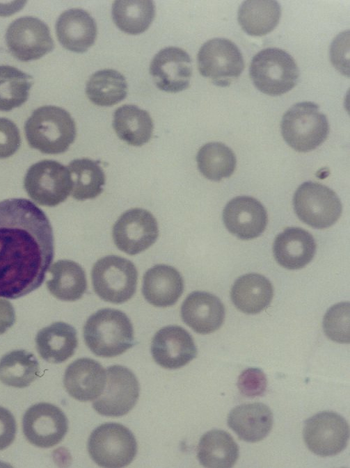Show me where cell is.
Returning a JSON list of instances; mask_svg holds the SVG:
<instances>
[{
    "label": "cell",
    "instance_id": "1",
    "mask_svg": "<svg viewBox=\"0 0 350 468\" xmlns=\"http://www.w3.org/2000/svg\"><path fill=\"white\" fill-rule=\"evenodd\" d=\"M50 222L31 201L0 202V297L16 299L39 288L54 259Z\"/></svg>",
    "mask_w": 350,
    "mask_h": 468
},
{
    "label": "cell",
    "instance_id": "2",
    "mask_svg": "<svg viewBox=\"0 0 350 468\" xmlns=\"http://www.w3.org/2000/svg\"><path fill=\"white\" fill-rule=\"evenodd\" d=\"M83 339L97 356L113 357L133 346L134 329L122 311L104 308L93 314L83 326Z\"/></svg>",
    "mask_w": 350,
    "mask_h": 468
},
{
    "label": "cell",
    "instance_id": "3",
    "mask_svg": "<svg viewBox=\"0 0 350 468\" xmlns=\"http://www.w3.org/2000/svg\"><path fill=\"white\" fill-rule=\"evenodd\" d=\"M29 145L45 154H61L74 142L77 129L70 114L55 106L36 108L24 124Z\"/></svg>",
    "mask_w": 350,
    "mask_h": 468
},
{
    "label": "cell",
    "instance_id": "4",
    "mask_svg": "<svg viewBox=\"0 0 350 468\" xmlns=\"http://www.w3.org/2000/svg\"><path fill=\"white\" fill-rule=\"evenodd\" d=\"M281 133L294 150L307 152L319 146L327 138L329 126L319 106L311 102L292 106L283 115Z\"/></svg>",
    "mask_w": 350,
    "mask_h": 468
},
{
    "label": "cell",
    "instance_id": "5",
    "mask_svg": "<svg viewBox=\"0 0 350 468\" xmlns=\"http://www.w3.org/2000/svg\"><path fill=\"white\" fill-rule=\"evenodd\" d=\"M250 76L262 92L277 96L287 92L296 84L299 70L294 59L278 48H267L254 56Z\"/></svg>",
    "mask_w": 350,
    "mask_h": 468
},
{
    "label": "cell",
    "instance_id": "6",
    "mask_svg": "<svg viewBox=\"0 0 350 468\" xmlns=\"http://www.w3.org/2000/svg\"><path fill=\"white\" fill-rule=\"evenodd\" d=\"M91 279L93 289L100 298L121 304L134 294L138 272L131 261L116 255H108L95 263Z\"/></svg>",
    "mask_w": 350,
    "mask_h": 468
},
{
    "label": "cell",
    "instance_id": "7",
    "mask_svg": "<svg viewBox=\"0 0 350 468\" xmlns=\"http://www.w3.org/2000/svg\"><path fill=\"white\" fill-rule=\"evenodd\" d=\"M88 451L98 465L107 468L130 464L137 452L133 433L118 423H105L93 430L88 441Z\"/></svg>",
    "mask_w": 350,
    "mask_h": 468
},
{
    "label": "cell",
    "instance_id": "8",
    "mask_svg": "<svg viewBox=\"0 0 350 468\" xmlns=\"http://www.w3.org/2000/svg\"><path fill=\"white\" fill-rule=\"evenodd\" d=\"M24 186L36 203L55 207L69 196L72 179L68 168L63 164L53 160H42L28 169Z\"/></svg>",
    "mask_w": 350,
    "mask_h": 468
},
{
    "label": "cell",
    "instance_id": "9",
    "mask_svg": "<svg viewBox=\"0 0 350 468\" xmlns=\"http://www.w3.org/2000/svg\"><path fill=\"white\" fill-rule=\"evenodd\" d=\"M293 205L299 218L317 229L333 225L342 213V204L335 193L312 181L299 186L294 195Z\"/></svg>",
    "mask_w": 350,
    "mask_h": 468
},
{
    "label": "cell",
    "instance_id": "10",
    "mask_svg": "<svg viewBox=\"0 0 350 468\" xmlns=\"http://www.w3.org/2000/svg\"><path fill=\"white\" fill-rule=\"evenodd\" d=\"M197 61L200 74L221 87L230 85L244 68L239 49L226 38H216L205 42L198 53Z\"/></svg>",
    "mask_w": 350,
    "mask_h": 468
},
{
    "label": "cell",
    "instance_id": "11",
    "mask_svg": "<svg viewBox=\"0 0 350 468\" xmlns=\"http://www.w3.org/2000/svg\"><path fill=\"white\" fill-rule=\"evenodd\" d=\"M106 373L104 390L94 400L93 407L103 416H123L134 407L138 398L137 378L132 371L121 365L108 367Z\"/></svg>",
    "mask_w": 350,
    "mask_h": 468
},
{
    "label": "cell",
    "instance_id": "12",
    "mask_svg": "<svg viewBox=\"0 0 350 468\" xmlns=\"http://www.w3.org/2000/svg\"><path fill=\"white\" fill-rule=\"evenodd\" d=\"M303 435L312 453L323 457L333 456L345 449L349 435V425L337 413L324 411L305 421Z\"/></svg>",
    "mask_w": 350,
    "mask_h": 468
},
{
    "label": "cell",
    "instance_id": "13",
    "mask_svg": "<svg viewBox=\"0 0 350 468\" xmlns=\"http://www.w3.org/2000/svg\"><path fill=\"white\" fill-rule=\"evenodd\" d=\"M6 42L10 53L22 61L38 59L54 47L47 25L31 16L19 17L10 24Z\"/></svg>",
    "mask_w": 350,
    "mask_h": 468
},
{
    "label": "cell",
    "instance_id": "14",
    "mask_svg": "<svg viewBox=\"0 0 350 468\" xmlns=\"http://www.w3.org/2000/svg\"><path fill=\"white\" fill-rule=\"evenodd\" d=\"M159 235L157 222L148 211L134 208L124 212L113 227L115 245L121 251L134 255L150 248Z\"/></svg>",
    "mask_w": 350,
    "mask_h": 468
},
{
    "label": "cell",
    "instance_id": "15",
    "mask_svg": "<svg viewBox=\"0 0 350 468\" xmlns=\"http://www.w3.org/2000/svg\"><path fill=\"white\" fill-rule=\"evenodd\" d=\"M26 439L40 448H50L63 439L68 428L67 419L57 406L39 403L31 406L22 419Z\"/></svg>",
    "mask_w": 350,
    "mask_h": 468
},
{
    "label": "cell",
    "instance_id": "16",
    "mask_svg": "<svg viewBox=\"0 0 350 468\" xmlns=\"http://www.w3.org/2000/svg\"><path fill=\"white\" fill-rule=\"evenodd\" d=\"M151 354L161 367L176 369L196 357L197 348L185 329L178 325H168L158 330L153 337Z\"/></svg>",
    "mask_w": 350,
    "mask_h": 468
},
{
    "label": "cell",
    "instance_id": "17",
    "mask_svg": "<svg viewBox=\"0 0 350 468\" xmlns=\"http://www.w3.org/2000/svg\"><path fill=\"white\" fill-rule=\"evenodd\" d=\"M150 72L159 89L168 92H180L189 86L191 59L181 48L166 47L152 58Z\"/></svg>",
    "mask_w": 350,
    "mask_h": 468
},
{
    "label": "cell",
    "instance_id": "18",
    "mask_svg": "<svg viewBox=\"0 0 350 468\" xmlns=\"http://www.w3.org/2000/svg\"><path fill=\"white\" fill-rule=\"evenodd\" d=\"M223 220L227 229L243 239L259 236L267 225V213L263 205L249 196L232 199L223 211Z\"/></svg>",
    "mask_w": 350,
    "mask_h": 468
},
{
    "label": "cell",
    "instance_id": "19",
    "mask_svg": "<svg viewBox=\"0 0 350 468\" xmlns=\"http://www.w3.org/2000/svg\"><path fill=\"white\" fill-rule=\"evenodd\" d=\"M182 321L196 332L206 334L221 328L225 308L216 296L205 291L189 294L181 307Z\"/></svg>",
    "mask_w": 350,
    "mask_h": 468
},
{
    "label": "cell",
    "instance_id": "20",
    "mask_svg": "<svg viewBox=\"0 0 350 468\" xmlns=\"http://www.w3.org/2000/svg\"><path fill=\"white\" fill-rule=\"evenodd\" d=\"M106 380L104 367L95 360L83 357L67 367L63 384L67 393L76 400L91 401L101 395Z\"/></svg>",
    "mask_w": 350,
    "mask_h": 468
},
{
    "label": "cell",
    "instance_id": "21",
    "mask_svg": "<svg viewBox=\"0 0 350 468\" xmlns=\"http://www.w3.org/2000/svg\"><path fill=\"white\" fill-rule=\"evenodd\" d=\"M56 31L63 47L71 51L83 53L94 44L97 26L87 11L71 8L64 11L58 18Z\"/></svg>",
    "mask_w": 350,
    "mask_h": 468
},
{
    "label": "cell",
    "instance_id": "22",
    "mask_svg": "<svg viewBox=\"0 0 350 468\" xmlns=\"http://www.w3.org/2000/svg\"><path fill=\"white\" fill-rule=\"evenodd\" d=\"M184 291V281L174 267L157 264L143 275L142 293L151 305L166 307L176 303Z\"/></svg>",
    "mask_w": 350,
    "mask_h": 468
},
{
    "label": "cell",
    "instance_id": "23",
    "mask_svg": "<svg viewBox=\"0 0 350 468\" xmlns=\"http://www.w3.org/2000/svg\"><path fill=\"white\" fill-rule=\"evenodd\" d=\"M273 251L275 259L280 266L296 270L312 261L316 252V243L306 230L288 227L275 239Z\"/></svg>",
    "mask_w": 350,
    "mask_h": 468
},
{
    "label": "cell",
    "instance_id": "24",
    "mask_svg": "<svg viewBox=\"0 0 350 468\" xmlns=\"http://www.w3.org/2000/svg\"><path fill=\"white\" fill-rule=\"evenodd\" d=\"M228 425L241 439L257 442L270 433L273 414L269 408L262 403L242 404L230 412Z\"/></svg>",
    "mask_w": 350,
    "mask_h": 468
},
{
    "label": "cell",
    "instance_id": "25",
    "mask_svg": "<svg viewBox=\"0 0 350 468\" xmlns=\"http://www.w3.org/2000/svg\"><path fill=\"white\" fill-rule=\"evenodd\" d=\"M273 289L270 281L257 273L239 277L230 291L234 306L244 313L255 314L265 309L271 303Z\"/></svg>",
    "mask_w": 350,
    "mask_h": 468
},
{
    "label": "cell",
    "instance_id": "26",
    "mask_svg": "<svg viewBox=\"0 0 350 468\" xmlns=\"http://www.w3.org/2000/svg\"><path fill=\"white\" fill-rule=\"evenodd\" d=\"M40 357L51 363H61L72 357L78 345L77 331L64 322H56L41 329L35 337Z\"/></svg>",
    "mask_w": 350,
    "mask_h": 468
},
{
    "label": "cell",
    "instance_id": "27",
    "mask_svg": "<svg viewBox=\"0 0 350 468\" xmlns=\"http://www.w3.org/2000/svg\"><path fill=\"white\" fill-rule=\"evenodd\" d=\"M197 458L200 465L205 467L230 468L239 458V447L229 433L214 429L200 438Z\"/></svg>",
    "mask_w": 350,
    "mask_h": 468
},
{
    "label": "cell",
    "instance_id": "28",
    "mask_svg": "<svg viewBox=\"0 0 350 468\" xmlns=\"http://www.w3.org/2000/svg\"><path fill=\"white\" fill-rule=\"evenodd\" d=\"M52 278L46 284L49 292L63 301H75L82 297L87 288L85 272L77 263L58 260L49 270Z\"/></svg>",
    "mask_w": 350,
    "mask_h": 468
},
{
    "label": "cell",
    "instance_id": "29",
    "mask_svg": "<svg viewBox=\"0 0 350 468\" xmlns=\"http://www.w3.org/2000/svg\"><path fill=\"white\" fill-rule=\"evenodd\" d=\"M113 127L121 140L133 146H141L150 139L154 126L146 111L125 104L115 111Z\"/></svg>",
    "mask_w": 350,
    "mask_h": 468
},
{
    "label": "cell",
    "instance_id": "30",
    "mask_svg": "<svg viewBox=\"0 0 350 468\" xmlns=\"http://www.w3.org/2000/svg\"><path fill=\"white\" fill-rule=\"evenodd\" d=\"M281 8L276 1H246L239 6L238 22L248 35H264L278 25Z\"/></svg>",
    "mask_w": 350,
    "mask_h": 468
},
{
    "label": "cell",
    "instance_id": "31",
    "mask_svg": "<svg viewBox=\"0 0 350 468\" xmlns=\"http://www.w3.org/2000/svg\"><path fill=\"white\" fill-rule=\"evenodd\" d=\"M86 93L95 104L111 106L124 99L127 93L125 76L112 69L99 70L86 83Z\"/></svg>",
    "mask_w": 350,
    "mask_h": 468
},
{
    "label": "cell",
    "instance_id": "32",
    "mask_svg": "<svg viewBox=\"0 0 350 468\" xmlns=\"http://www.w3.org/2000/svg\"><path fill=\"white\" fill-rule=\"evenodd\" d=\"M72 179V196L77 200L97 197L103 191L105 175L98 161L89 159L72 161L67 167Z\"/></svg>",
    "mask_w": 350,
    "mask_h": 468
},
{
    "label": "cell",
    "instance_id": "33",
    "mask_svg": "<svg viewBox=\"0 0 350 468\" xmlns=\"http://www.w3.org/2000/svg\"><path fill=\"white\" fill-rule=\"evenodd\" d=\"M39 364L31 353L15 350L0 360V380L17 388L28 387L39 376Z\"/></svg>",
    "mask_w": 350,
    "mask_h": 468
},
{
    "label": "cell",
    "instance_id": "34",
    "mask_svg": "<svg viewBox=\"0 0 350 468\" xmlns=\"http://www.w3.org/2000/svg\"><path fill=\"white\" fill-rule=\"evenodd\" d=\"M155 15L152 1H115L112 17L115 24L125 33L132 35L146 31Z\"/></svg>",
    "mask_w": 350,
    "mask_h": 468
},
{
    "label": "cell",
    "instance_id": "35",
    "mask_svg": "<svg viewBox=\"0 0 350 468\" xmlns=\"http://www.w3.org/2000/svg\"><path fill=\"white\" fill-rule=\"evenodd\" d=\"M196 161L200 172L213 181L230 177L236 167V157L232 150L218 142L208 143L201 147Z\"/></svg>",
    "mask_w": 350,
    "mask_h": 468
},
{
    "label": "cell",
    "instance_id": "36",
    "mask_svg": "<svg viewBox=\"0 0 350 468\" xmlns=\"http://www.w3.org/2000/svg\"><path fill=\"white\" fill-rule=\"evenodd\" d=\"M33 77L10 65H0V111H9L28 99Z\"/></svg>",
    "mask_w": 350,
    "mask_h": 468
},
{
    "label": "cell",
    "instance_id": "37",
    "mask_svg": "<svg viewBox=\"0 0 350 468\" xmlns=\"http://www.w3.org/2000/svg\"><path fill=\"white\" fill-rule=\"evenodd\" d=\"M349 303L343 302L332 306L325 314L323 328L332 341L346 344L350 340Z\"/></svg>",
    "mask_w": 350,
    "mask_h": 468
},
{
    "label": "cell",
    "instance_id": "38",
    "mask_svg": "<svg viewBox=\"0 0 350 468\" xmlns=\"http://www.w3.org/2000/svg\"><path fill=\"white\" fill-rule=\"evenodd\" d=\"M267 380L264 373L258 368H248L238 378L237 387L244 396L253 398L262 395L267 389Z\"/></svg>",
    "mask_w": 350,
    "mask_h": 468
},
{
    "label": "cell",
    "instance_id": "39",
    "mask_svg": "<svg viewBox=\"0 0 350 468\" xmlns=\"http://www.w3.org/2000/svg\"><path fill=\"white\" fill-rule=\"evenodd\" d=\"M20 143V134L16 124L8 118H0V159L14 154Z\"/></svg>",
    "mask_w": 350,
    "mask_h": 468
},
{
    "label": "cell",
    "instance_id": "40",
    "mask_svg": "<svg viewBox=\"0 0 350 468\" xmlns=\"http://www.w3.org/2000/svg\"><path fill=\"white\" fill-rule=\"evenodd\" d=\"M17 431L13 414L0 406V451L8 447L14 441Z\"/></svg>",
    "mask_w": 350,
    "mask_h": 468
},
{
    "label": "cell",
    "instance_id": "41",
    "mask_svg": "<svg viewBox=\"0 0 350 468\" xmlns=\"http://www.w3.org/2000/svg\"><path fill=\"white\" fill-rule=\"evenodd\" d=\"M344 33L345 32L342 33V35H339L333 41L331 51V60L339 71L349 76V72L346 71V68L349 71V67L345 65L346 63H349V60L346 59V56H347L346 52L349 53V44L345 45Z\"/></svg>",
    "mask_w": 350,
    "mask_h": 468
},
{
    "label": "cell",
    "instance_id": "42",
    "mask_svg": "<svg viewBox=\"0 0 350 468\" xmlns=\"http://www.w3.org/2000/svg\"><path fill=\"white\" fill-rule=\"evenodd\" d=\"M15 322V313L12 304L4 299H0V334L11 328Z\"/></svg>",
    "mask_w": 350,
    "mask_h": 468
}]
</instances>
